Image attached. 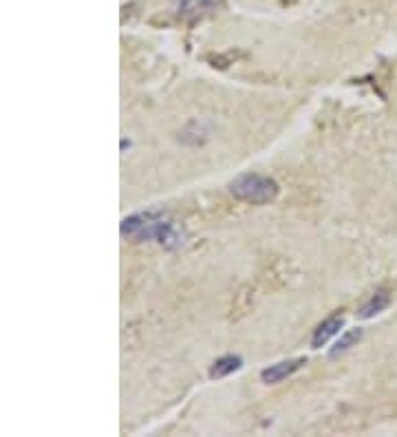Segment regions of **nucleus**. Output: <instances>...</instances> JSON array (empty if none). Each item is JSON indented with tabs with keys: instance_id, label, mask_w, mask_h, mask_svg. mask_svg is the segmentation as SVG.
Segmentation results:
<instances>
[{
	"instance_id": "nucleus-1",
	"label": "nucleus",
	"mask_w": 397,
	"mask_h": 437,
	"mask_svg": "<svg viewBox=\"0 0 397 437\" xmlns=\"http://www.w3.org/2000/svg\"><path fill=\"white\" fill-rule=\"evenodd\" d=\"M119 232L122 237H128L135 241H157L168 250L179 248L184 243V234L162 212H142V215L126 217L122 221Z\"/></svg>"
},
{
	"instance_id": "nucleus-2",
	"label": "nucleus",
	"mask_w": 397,
	"mask_h": 437,
	"mask_svg": "<svg viewBox=\"0 0 397 437\" xmlns=\"http://www.w3.org/2000/svg\"><path fill=\"white\" fill-rule=\"evenodd\" d=\"M230 193L245 204L252 206H265L269 201H274L278 195V184L271 177H263L256 173H245L238 175L230 184Z\"/></svg>"
},
{
	"instance_id": "nucleus-3",
	"label": "nucleus",
	"mask_w": 397,
	"mask_h": 437,
	"mask_svg": "<svg viewBox=\"0 0 397 437\" xmlns=\"http://www.w3.org/2000/svg\"><path fill=\"white\" fill-rule=\"evenodd\" d=\"M304 365H307V358H291V360H280L276 365L263 369V371H260V378H263V382H267V385H276V382H282L285 378L293 376L296 371H300Z\"/></svg>"
},
{
	"instance_id": "nucleus-4",
	"label": "nucleus",
	"mask_w": 397,
	"mask_h": 437,
	"mask_svg": "<svg viewBox=\"0 0 397 437\" xmlns=\"http://www.w3.org/2000/svg\"><path fill=\"white\" fill-rule=\"evenodd\" d=\"M223 7V0H181L179 14L188 20H197L201 16H208Z\"/></svg>"
},
{
	"instance_id": "nucleus-5",
	"label": "nucleus",
	"mask_w": 397,
	"mask_h": 437,
	"mask_svg": "<svg viewBox=\"0 0 397 437\" xmlns=\"http://www.w3.org/2000/svg\"><path fill=\"white\" fill-rule=\"evenodd\" d=\"M345 327V318L342 316H331L322 320L320 324L316 327L313 336H311V347L313 349H322V347L333 338V336L340 333V329Z\"/></svg>"
},
{
	"instance_id": "nucleus-6",
	"label": "nucleus",
	"mask_w": 397,
	"mask_h": 437,
	"mask_svg": "<svg viewBox=\"0 0 397 437\" xmlns=\"http://www.w3.org/2000/svg\"><path fill=\"white\" fill-rule=\"evenodd\" d=\"M389 302H391V294L387 289H378L376 294H373L365 305L360 307V311H358V316L362 318V320H369V318H373V316H378L380 311H384L389 307Z\"/></svg>"
},
{
	"instance_id": "nucleus-7",
	"label": "nucleus",
	"mask_w": 397,
	"mask_h": 437,
	"mask_svg": "<svg viewBox=\"0 0 397 437\" xmlns=\"http://www.w3.org/2000/svg\"><path fill=\"white\" fill-rule=\"evenodd\" d=\"M241 367H243V358H241V356H234V353L221 356L219 360L212 365V369H210V378H212V380L228 378V376L236 373Z\"/></svg>"
},
{
	"instance_id": "nucleus-8",
	"label": "nucleus",
	"mask_w": 397,
	"mask_h": 437,
	"mask_svg": "<svg viewBox=\"0 0 397 437\" xmlns=\"http://www.w3.org/2000/svg\"><path fill=\"white\" fill-rule=\"evenodd\" d=\"M360 338H362V329H347V331L338 338V342L333 344V349L329 351V356H331V358H338L340 353L349 351L356 342H360Z\"/></svg>"
},
{
	"instance_id": "nucleus-9",
	"label": "nucleus",
	"mask_w": 397,
	"mask_h": 437,
	"mask_svg": "<svg viewBox=\"0 0 397 437\" xmlns=\"http://www.w3.org/2000/svg\"><path fill=\"white\" fill-rule=\"evenodd\" d=\"M126 148H130V142H126V139H122V150H126Z\"/></svg>"
}]
</instances>
